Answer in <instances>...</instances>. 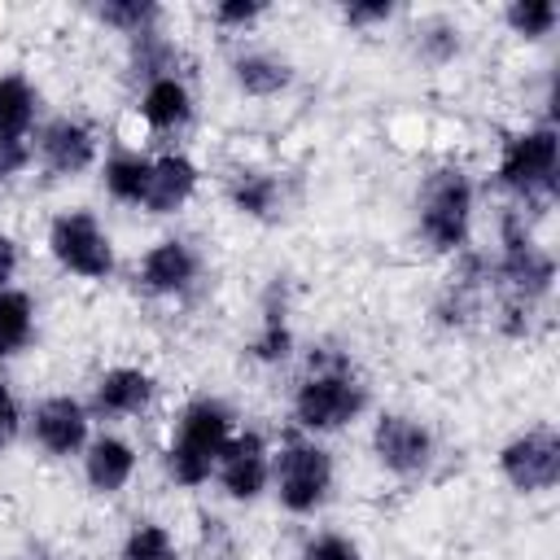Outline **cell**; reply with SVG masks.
<instances>
[{
	"instance_id": "cell-1",
	"label": "cell",
	"mask_w": 560,
	"mask_h": 560,
	"mask_svg": "<svg viewBox=\"0 0 560 560\" xmlns=\"http://www.w3.org/2000/svg\"><path fill=\"white\" fill-rule=\"evenodd\" d=\"M363 407H368V385L354 376L346 359L332 354L311 359V372L293 389V420L302 433H332L359 420Z\"/></svg>"
},
{
	"instance_id": "cell-2",
	"label": "cell",
	"mask_w": 560,
	"mask_h": 560,
	"mask_svg": "<svg viewBox=\"0 0 560 560\" xmlns=\"http://www.w3.org/2000/svg\"><path fill=\"white\" fill-rule=\"evenodd\" d=\"M232 411L219 398H192L179 420H175V438L166 446V472L179 486H201L214 477V464L223 455V446L232 442Z\"/></svg>"
},
{
	"instance_id": "cell-3",
	"label": "cell",
	"mask_w": 560,
	"mask_h": 560,
	"mask_svg": "<svg viewBox=\"0 0 560 560\" xmlns=\"http://www.w3.org/2000/svg\"><path fill=\"white\" fill-rule=\"evenodd\" d=\"M472 228V179L459 166H438L416 201V232L438 254H464Z\"/></svg>"
},
{
	"instance_id": "cell-4",
	"label": "cell",
	"mask_w": 560,
	"mask_h": 560,
	"mask_svg": "<svg viewBox=\"0 0 560 560\" xmlns=\"http://www.w3.org/2000/svg\"><path fill=\"white\" fill-rule=\"evenodd\" d=\"M490 280L503 284V302L529 306V311L551 293L556 262H551V254L529 236L525 219H516V214H503V228H499V258L490 262Z\"/></svg>"
},
{
	"instance_id": "cell-5",
	"label": "cell",
	"mask_w": 560,
	"mask_h": 560,
	"mask_svg": "<svg viewBox=\"0 0 560 560\" xmlns=\"http://www.w3.org/2000/svg\"><path fill=\"white\" fill-rule=\"evenodd\" d=\"M271 486L284 512L311 516L332 490V455L311 433H289L271 455Z\"/></svg>"
},
{
	"instance_id": "cell-6",
	"label": "cell",
	"mask_w": 560,
	"mask_h": 560,
	"mask_svg": "<svg viewBox=\"0 0 560 560\" xmlns=\"http://www.w3.org/2000/svg\"><path fill=\"white\" fill-rule=\"evenodd\" d=\"M556 171H560V144H556V131L542 122V127H525L508 136L494 175L516 201L547 206L556 197Z\"/></svg>"
},
{
	"instance_id": "cell-7",
	"label": "cell",
	"mask_w": 560,
	"mask_h": 560,
	"mask_svg": "<svg viewBox=\"0 0 560 560\" xmlns=\"http://www.w3.org/2000/svg\"><path fill=\"white\" fill-rule=\"evenodd\" d=\"M48 254L83 280H105L114 271V245L92 210H61L48 228Z\"/></svg>"
},
{
	"instance_id": "cell-8",
	"label": "cell",
	"mask_w": 560,
	"mask_h": 560,
	"mask_svg": "<svg viewBox=\"0 0 560 560\" xmlns=\"http://www.w3.org/2000/svg\"><path fill=\"white\" fill-rule=\"evenodd\" d=\"M499 472L508 477L512 490L521 494H542L556 490L560 481V438L556 429H525L499 451Z\"/></svg>"
},
{
	"instance_id": "cell-9",
	"label": "cell",
	"mask_w": 560,
	"mask_h": 560,
	"mask_svg": "<svg viewBox=\"0 0 560 560\" xmlns=\"http://www.w3.org/2000/svg\"><path fill=\"white\" fill-rule=\"evenodd\" d=\"M35 88L26 74H0V179L35 162Z\"/></svg>"
},
{
	"instance_id": "cell-10",
	"label": "cell",
	"mask_w": 560,
	"mask_h": 560,
	"mask_svg": "<svg viewBox=\"0 0 560 560\" xmlns=\"http://www.w3.org/2000/svg\"><path fill=\"white\" fill-rule=\"evenodd\" d=\"M372 455L394 477H420L433 464V433L402 411H385L372 424Z\"/></svg>"
},
{
	"instance_id": "cell-11",
	"label": "cell",
	"mask_w": 560,
	"mask_h": 560,
	"mask_svg": "<svg viewBox=\"0 0 560 560\" xmlns=\"http://www.w3.org/2000/svg\"><path fill=\"white\" fill-rule=\"evenodd\" d=\"M214 481L223 486L228 499L254 503L271 486V446H267V438L258 429L232 433V442L223 446V455L214 464Z\"/></svg>"
},
{
	"instance_id": "cell-12",
	"label": "cell",
	"mask_w": 560,
	"mask_h": 560,
	"mask_svg": "<svg viewBox=\"0 0 560 560\" xmlns=\"http://www.w3.org/2000/svg\"><path fill=\"white\" fill-rule=\"evenodd\" d=\"M88 424H92V411L70 394H52V398L35 402V411H31V438L39 442V451H48L57 459L83 455V446L92 442Z\"/></svg>"
},
{
	"instance_id": "cell-13",
	"label": "cell",
	"mask_w": 560,
	"mask_h": 560,
	"mask_svg": "<svg viewBox=\"0 0 560 560\" xmlns=\"http://www.w3.org/2000/svg\"><path fill=\"white\" fill-rule=\"evenodd\" d=\"M197 276H201V258L179 236H166V241L149 245L144 258H140V267H136L140 289L153 293V298H184L197 284Z\"/></svg>"
},
{
	"instance_id": "cell-14",
	"label": "cell",
	"mask_w": 560,
	"mask_h": 560,
	"mask_svg": "<svg viewBox=\"0 0 560 560\" xmlns=\"http://www.w3.org/2000/svg\"><path fill=\"white\" fill-rule=\"evenodd\" d=\"M35 158L44 162L48 175H79L96 158V131L83 118L61 114L35 136Z\"/></svg>"
},
{
	"instance_id": "cell-15",
	"label": "cell",
	"mask_w": 560,
	"mask_h": 560,
	"mask_svg": "<svg viewBox=\"0 0 560 560\" xmlns=\"http://www.w3.org/2000/svg\"><path fill=\"white\" fill-rule=\"evenodd\" d=\"M153 376L140 372V368H109L101 372V381L92 385V416H105V420H118V416H140L149 402H153Z\"/></svg>"
},
{
	"instance_id": "cell-16",
	"label": "cell",
	"mask_w": 560,
	"mask_h": 560,
	"mask_svg": "<svg viewBox=\"0 0 560 560\" xmlns=\"http://www.w3.org/2000/svg\"><path fill=\"white\" fill-rule=\"evenodd\" d=\"M197 179L201 171L192 166L188 153H158L153 158V171H149V192H144V206L149 214H175L192 192H197Z\"/></svg>"
},
{
	"instance_id": "cell-17",
	"label": "cell",
	"mask_w": 560,
	"mask_h": 560,
	"mask_svg": "<svg viewBox=\"0 0 560 560\" xmlns=\"http://www.w3.org/2000/svg\"><path fill=\"white\" fill-rule=\"evenodd\" d=\"M136 472V446L118 433H101L83 446V477L96 494H118Z\"/></svg>"
},
{
	"instance_id": "cell-18",
	"label": "cell",
	"mask_w": 560,
	"mask_h": 560,
	"mask_svg": "<svg viewBox=\"0 0 560 560\" xmlns=\"http://www.w3.org/2000/svg\"><path fill=\"white\" fill-rule=\"evenodd\" d=\"M140 118L153 131H179L192 118V92L179 74H158L140 92Z\"/></svg>"
},
{
	"instance_id": "cell-19",
	"label": "cell",
	"mask_w": 560,
	"mask_h": 560,
	"mask_svg": "<svg viewBox=\"0 0 560 560\" xmlns=\"http://www.w3.org/2000/svg\"><path fill=\"white\" fill-rule=\"evenodd\" d=\"M289 350H293V328H289V306H284L280 280H276L262 298V319H258V332L249 341V354L258 363H280V359H289Z\"/></svg>"
},
{
	"instance_id": "cell-20",
	"label": "cell",
	"mask_w": 560,
	"mask_h": 560,
	"mask_svg": "<svg viewBox=\"0 0 560 560\" xmlns=\"http://www.w3.org/2000/svg\"><path fill=\"white\" fill-rule=\"evenodd\" d=\"M232 79L245 96H280L289 83H293V70L284 57L276 52H262V48H249L232 61Z\"/></svg>"
},
{
	"instance_id": "cell-21",
	"label": "cell",
	"mask_w": 560,
	"mask_h": 560,
	"mask_svg": "<svg viewBox=\"0 0 560 560\" xmlns=\"http://www.w3.org/2000/svg\"><path fill=\"white\" fill-rule=\"evenodd\" d=\"M149 171H153V158L136 153V149H118L105 158L101 166V179H105V192L122 206H144V192H149Z\"/></svg>"
},
{
	"instance_id": "cell-22",
	"label": "cell",
	"mask_w": 560,
	"mask_h": 560,
	"mask_svg": "<svg viewBox=\"0 0 560 560\" xmlns=\"http://www.w3.org/2000/svg\"><path fill=\"white\" fill-rule=\"evenodd\" d=\"M228 201L249 219H276L284 206V188L267 171H236L228 179Z\"/></svg>"
},
{
	"instance_id": "cell-23",
	"label": "cell",
	"mask_w": 560,
	"mask_h": 560,
	"mask_svg": "<svg viewBox=\"0 0 560 560\" xmlns=\"http://www.w3.org/2000/svg\"><path fill=\"white\" fill-rule=\"evenodd\" d=\"M35 337V302L22 289H0V359H13Z\"/></svg>"
},
{
	"instance_id": "cell-24",
	"label": "cell",
	"mask_w": 560,
	"mask_h": 560,
	"mask_svg": "<svg viewBox=\"0 0 560 560\" xmlns=\"http://www.w3.org/2000/svg\"><path fill=\"white\" fill-rule=\"evenodd\" d=\"M118 560H179V551H175V538L158 521H136L131 534L122 538Z\"/></svg>"
},
{
	"instance_id": "cell-25",
	"label": "cell",
	"mask_w": 560,
	"mask_h": 560,
	"mask_svg": "<svg viewBox=\"0 0 560 560\" xmlns=\"http://www.w3.org/2000/svg\"><path fill=\"white\" fill-rule=\"evenodd\" d=\"M96 13H101V22L118 26L127 39H136V35H144V31L158 26V4H149V0H109Z\"/></svg>"
},
{
	"instance_id": "cell-26",
	"label": "cell",
	"mask_w": 560,
	"mask_h": 560,
	"mask_svg": "<svg viewBox=\"0 0 560 560\" xmlns=\"http://www.w3.org/2000/svg\"><path fill=\"white\" fill-rule=\"evenodd\" d=\"M503 18H508V26H512L516 35H525V39H542V35H551L560 9H556L551 0H516V4H508Z\"/></svg>"
},
{
	"instance_id": "cell-27",
	"label": "cell",
	"mask_w": 560,
	"mask_h": 560,
	"mask_svg": "<svg viewBox=\"0 0 560 560\" xmlns=\"http://www.w3.org/2000/svg\"><path fill=\"white\" fill-rule=\"evenodd\" d=\"M302 560H363V551L346 534H315V538H306Z\"/></svg>"
},
{
	"instance_id": "cell-28",
	"label": "cell",
	"mask_w": 560,
	"mask_h": 560,
	"mask_svg": "<svg viewBox=\"0 0 560 560\" xmlns=\"http://www.w3.org/2000/svg\"><path fill=\"white\" fill-rule=\"evenodd\" d=\"M455 48H459V31L446 26V22H433V26L420 35V52H424L429 61H446V57H455Z\"/></svg>"
},
{
	"instance_id": "cell-29",
	"label": "cell",
	"mask_w": 560,
	"mask_h": 560,
	"mask_svg": "<svg viewBox=\"0 0 560 560\" xmlns=\"http://www.w3.org/2000/svg\"><path fill=\"white\" fill-rule=\"evenodd\" d=\"M258 13H262V4H254V0H223V4L210 9V18H214L219 26H232V31H245Z\"/></svg>"
},
{
	"instance_id": "cell-30",
	"label": "cell",
	"mask_w": 560,
	"mask_h": 560,
	"mask_svg": "<svg viewBox=\"0 0 560 560\" xmlns=\"http://www.w3.org/2000/svg\"><path fill=\"white\" fill-rule=\"evenodd\" d=\"M18 429H22V411H18V398L0 385V451L18 438Z\"/></svg>"
},
{
	"instance_id": "cell-31",
	"label": "cell",
	"mask_w": 560,
	"mask_h": 560,
	"mask_svg": "<svg viewBox=\"0 0 560 560\" xmlns=\"http://www.w3.org/2000/svg\"><path fill=\"white\" fill-rule=\"evenodd\" d=\"M13 271H18V241L0 232V289H9Z\"/></svg>"
},
{
	"instance_id": "cell-32",
	"label": "cell",
	"mask_w": 560,
	"mask_h": 560,
	"mask_svg": "<svg viewBox=\"0 0 560 560\" xmlns=\"http://www.w3.org/2000/svg\"><path fill=\"white\" fill-rule=\"evenodd\" d=\"M385 18H389V4H350V9H346V22H354V26L385 22Z\"/></svg>"
},
{
	"instance_id": "cell-33",
	"label": "cell",
	"mask_w": 560,
	"mask_h": 560,
	"mask_svg": "<svg viewBox=\"0 0 560 560\" xmlns=\"http://www.w3.org/2000/svg\"><path fill=\"white\" fill-rule=\"evenodd\" d=\"M18 560H35V556H18Z\"/></svg>"
}]
</instances>
